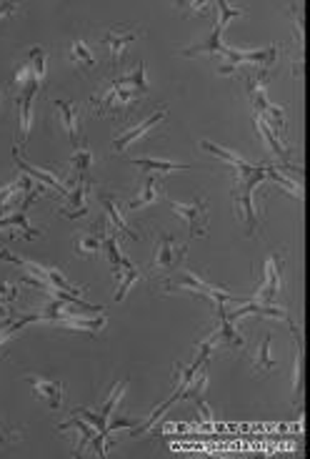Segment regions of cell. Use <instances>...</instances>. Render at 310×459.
Segmentation results:
<instances>
[{"label":"cell","mask_w":310,"mask_h":459,"mask_svg":"<svg viewBox=\"0 0 310 459\" xmlns=\"http://www.w3.org/2000/svg\"><path fill=\"white\" fill-rule=\"evenodd\" d=\"M283 269H286V251L281 248L265 264V281L263 286L255 288V296H253L258 304H273L278 299V294H281L283 288Z\"/></svg>","instance_id":"cell-1"},{"label":"cell","mask_w":310,"mask_h":459,"mask_svg":"<svg viewBox=\"0 0 310 459\" xmlns=\"http://www.w3.org/2000/svg\"><path fill=\"white\" fill-rule=\"evenodd\" d=\"M170 211L178 213V216L190 226V236H198L203 239L208 234V204H205V196L198 194L193 204H178V201H170Z\"/></svg>","instance_id":"cell-2"},{"label":"cell","mask_w":310,"mask_h":459,"mask_svg":"<svg viewBox=\"0 0 310 459\" xmlns=\"http://www.w3.org/2000/svg\"><path fill=\"white\" fill-rule=\"evenodd\" d=\"M138 38V28L133 25H115L108 33L100 36V43L108 48V55H111V65L113 68H123L125 63V48Z\"/></svg>","instance_id":"cell-3"},{"label":"cell","mask_w":310,"mask_h":459,"mask_svg":"<svg viewBox=\"0 0 310 459\" xmlns=\"http://www.w3.org/2000/svg\"><path fill=\"white\" fill-rule=\"evenodd\" d=\"M165 291H181V288H190V294H200L208 296V299L216 301H235L238 296H233L230 291H225V286H213V284L200 281L195 274H181L176 281H165L163 284Z\"/></svg>","instance_id":"cell-4"},{"label":"cell","mask_w":310,"mask_h":459,"mask_svg":"<svg viewBox=\"0 0 310 459\" xmlns=\"http://www.w3.org/2000/svg\"><path fill=\"white\" fill-rule=\"evenodd\" d=\"M90 106H93L98 113H118V111H128V108H133L135 100H133V93H130L128 88L118 86V81H111L106 93L90 100Z\"/></svg>","instance_id":"cell-5"},{"label":"cell","mask_w":310,"mask_h":459,"mask_svg":"<svg viewBox=\"0 0 310 459\" xmlns=\"http://www.w3.org/2000/svg\"><path fill=\"white\" fill-rule=\"evenodd\" d=\"M188 246H178L168 234H160V244L158 251H155V259L150 264V271H176L181 266V261L185 259Z\"/></svg>","instance_id":"cell-6"},{"label":"cell","mask_w":310,"mask_h":459,"mask_svg":"<svg viewBox=\"0 0 310 459\" xmlns=\"http://www.w3.org/2000/svg\"><path fill=\"white\" fill-rule=\"evenodd\" d=\"M163 118H165V106H160L158 111L153 113L150 118H146V121H143L141 126H135V128H130V131H123V133L118 135L115 141H113V151H115V153H123L125 148H128L130 143L135 141V138H141V135L146 133V131H150L155 124H160Z\"/></svg>","instance_id":"cell-7"},{"label":"cell","mask_w":310,"mask_h":459,"mask_svg":"<svg viewBox=\"0 0 310 459\" xmlns=\"http://www.w3.org/2000/svg\"><path fill=\"white\" fill-rule=\"evenodd\" d=\"M25 382H30V387L36 389V397L45 399L53 409H60V404H63V384L48 382V379L41 377H25Z\"/></svg>","instance_id":"cell-8"},{"label":"cell","mask_w":310,"mask_h":459,"mask_svg":"<svg viewBox=\"0 0 310 459\" xmlns=\"http://www.w3.org/2000/svg\"><path fill=\"white\" fill-rule=\"evenodd\" d=\"M218 321H220V329H218V339H220L225 347L230 349H240L243 347V336L235 331V321L228 319L225 312V301H218Z\"/></svg>","instance_id":"cell-9"},{"label":"cell","mask_w":310,"mask_h":459,"mask_svg":"<svg viewBox=\"0 0 310 459\" xmlns=\"http://www.w3.org/2000/svg\"><path fill=\"white\" fill-rule=\"evenodd\" d=\"M85 189H88V178H78L76 189L71 191L68 206L60 208V216L63 218H80L88 213V206H85Z\"/></svg>","instance_id":"cell-10"},{"label":"cell","mask_w":310,"mask_h":459,"mask_svg":"<svg viewBox=\"0 0 310 459\" xmlns=\"http://www.w3.org/2000/svg\"><path fill=\"white\" fill-rule=\"evenodd\" d=\"M103 236H106V231H100V234H78L76 241H73V248H76L80 259H95V253L103 246Z\"/></svg>","instance_id":"cell-11"},{"label":"cell","mask_w":310,"mask_h":459,"mask_svg":"<svg viewBox=\"0 0 310 459\" xmlns=\"http://www.w3.org/2000/svg\"><path fill=\"white\" fill-rule=\"evenodd\" d=\"M100 201H103V206H106V213L108 218H111V229L120 231V234L125 236V239H138V234L135 231H130V226L123 221V216H120V208H118V201L115 196H100Z\"/></svg>","instance_id":"cell-12"},{"label":"cell","mask_w":310,"mask_h":459,"mask_svg":"<svg viewBox=\"0 0 310 459\" xmlns=\"http://www.w3.org/2000/svg\"><path fill=\"white\" fill-rule=\"evenodd\" d=\"M55 108L60 111V118H63V126L71 135V146H78L80 138H78V106L76 103H68V100H55Z\"/></svg>","instance_id":"cell-13"},{"label":"cell","mask_w":310,"mask_h":459,"mask_svg":"<svg viewBox=\"0 0 310 459\" xmlns=\"http://www.w3.org/2000/svg\"><path fill=\"white\" fill-rule=\"evenodd\" d=\"M253 118H255L258 131H260V135H263V138H265V143H268V148H270V151H273V156H278V159H281L286 166L290 164V153H288V148L281 143V138H278V135L273 133V128H270V126L265 124L263 118H258V116H253Z\"/></svg>","instance_id":"cell-14"},{"label":"cell","mask_w":310,"mask_h":459,"mask_svg":"<svg viewBox=\"0 0 310 459\" xmlns=\"http://www.w3.org/2000/svg\"><path fill=\"white\" fill-rule=\"evenodd\" d=\"M220 33H223V28L216 23V28H213V33H211V38L205 43H200V46H190V48H185L183 51V55L185 58H193V55H200V53H225V48L228 46H223L220 43Z\"/></svg>","instance_id":"cell-15"},{"label":"cell","mask_w":310,"mask_h":459,"mask_svg":"<svg viewBox=\"0 0 310 459\" xmlns=\"http://www.w3.org/2000/svg\"><path fill=\"white\" fill-rule=\"evenodd\" d=\"M118 86H123V88H128L130 93H133V98H141V95H146L148 91V83H146V63H138V68L133 71V76H125V78H115Z\"/></svg>","instance_id":"cell-16"},{"label":"cell","mask_w":310,"mask_h":459,"mask_svg":"<svg viewBox=\"0 0 310 459\" xmlns=\"http://www.w3.org/2000/svg\"><path fill=\"white\" fill-rule=\"evenodd\" d=\"M205 387H208V377L205 374H200L198 382H190L185 387V392L181 394V399H190L195 401V406L200 409V414H203L205 419H211V412H208V406H205Z\"/></svg>","instance_id":"cell-17"},{"label":"cell","mask_w":310,"mask_h":459,"mask_svg":"<svg viewBox=\"0 0 310 459\" xmlns=\"http://www.w3.org/2000/svg\"><path fill=\"white\" fill-rule=\"evenodd\" d=\"M113 277L118 279V294H115V301H123L125 294H128L130 284L135 281V279H141V269L135 264H130L128 259H123V266H120V271L118 274H113Z\"/></svg>","instance_id":"cell-18"},{"label":"cell","mask_w":310,"mask_h":459,"mask_svg":"<svg viewBox=\"0 0 310 459\" xmlns=\"http://www.w3.org/2000/svg\"><path fill=\"white\" fill-rule=\"evenodd\" d=\"M130 164L143 168V171L153 173V176H155V173H168V171H190V166H185V164H170V161H158V159H133Z\"/></svg>","instance_id":"cell-19"},{"label":"cell","mask_w":310,"mask_h":459,"mask_svg":"<svg viewBox=\"0 0 310 459\" xmlns=\"http://www.w3.org/2000/svg\"><path fill=\"white\" fill-rule=\"evenodd\" d=\"M13 156H15V161H18V166L25 171V176H33V178H38V181H41L43 186H53V189H55V191H60V194H68V191H65V186L58 181V178H53V176H50V173H43V171H38V168H33V166L25 164V161L20 159V148H18V146L13 148Z\"/></svg>","instance_id":"cell-20"},{"label":"cell","mask_w":310,"mask_h":459,"mask_svg":"<svg viewBox=\"0 0 310 459\" xmlns=\"http://www.w3.org/2000/svg\"><path fill=\"white\" fill-rule=\"evenodd\" d=\"M58 324L63 326V329H71V331H100L103 326H106V317H95V319H80V317H63L58 319Z\"/></svg>","instance_id":"cell-21"},{"label":"cell","mask_w":310,"mask_h":459,"mask_svg":"<svg viewBox=\"0 0 310 459\" xmlns=\"http://www.w3.org/2000/svg\"><path fill=\"white\" fill-rule=\"evenodd\" d=\"M158 189H160V178H158V176H153V173H148L146 183H143L141 196H138L135 201H130V204H128V211H135V208L146 206V204H153V201L158 199Z\"/></svg>","instance_id":"cell-22"},{"label":"cell","mask_w":310,"mask_h":459,"mask_svg":"<svg viewBox=\"0 0 310 459\" xmlns=\"http://www.w3.org/2000/svg\"><path fill=\"white\" fill-rule=\"evenodd\" d=\"M18 191H33V186H30V176H23L20 181L10 183V186H3L0 189V213H6L8 206H10V201L18 196Z\"/></svg>","instance_id":"cell-23"},{"label":"cell","mask_w":310,"mask_h":459,"mask_svg":"<svg viewBox=\"0 0 310 459\" xmlns=\"http://www.w3.org/2000/svg\"><path fill=\"white\" fill-rule=\"evenodd\" d=\"M270 342H273V334H265L263 342H260V349H258V361L253 364L255 374H265V371L275 369V361L270 359Z\"/></svg>","instance_id":"cell-24"},{"label":"cell","mask_w":310,"mask_h":459,"mask_svg":"<svg viewBox=\"0 0 310 459\" xmlns=\"http://www.w3.org/2000/svg\"><path fill=\"white\" fill-rule=\"evenodd\" d=\"M200 146H203L205 151H211L213 156H218V159H223V161H225V164L235 166V171H243V168H248V166H253V164H248V161L238 159L235 153H228V151H225V148L216 146V143H211V141H200Z\"/></svg>","instance_id":"cell-25"},{"label":"cell","mask_w":310,"mask_h":459,"mask_svg":"<svg viewBox=\"0 0 310 459\" xmlns=\"http://www.w3.org/2000/svg\"><path fill=\"white\" fill-rule=\"evenodd\" d=\"M28 68H30V73L36 76V81L41 83L43 76H45V51H43L41 46L30 48V53H28Z\"/></svg>","instance_id":"cell-26"},{"label":"cell","mask_w":310,"mask_h":459,"mask_svg":"<svg viewBox=\"0 0 310 459\" xmlns=\"http://www.w3.org/2000/svg\"><path fill=\"white\" fill-rule=\"evenodd\" d=\"M71 60H73V63L85 65V68H93V65H95V58L90 55L88 46H85L80 38H76V41L71 43Z\"/></svg>","instance_id":"cell-27"},{"label":"cell","mask_w":310,"mask_h":459,"mask_svg":"<svg viewBox=\"0 0 310 459\" xmlns=\"http://www.w3.org/2000/svg\"><path fill=\"white\" fill-rule=\"evenodd\" d=\"M90 159H93V156H90V148H88V146H80V148H78V151L71 156L68 166H73V168H76V171H78V178H85V171L90 168Z\"/></svg>","instance_id":"cell-28"},{"label":"cell","mask_w":310,"mask_h":459,"mask_svg":"<svg viewBox=\"0 0 310 459\" xmlns=\"http://www.w3.org/2000/svg\"><path fill=\"white\" fill-rule=\"evenodd\" d=\"M103 246H106L108 259H111V271H113V274H118V271H120V266H123V256H120V251H118L115 236H113V234L103 236Z\"/></svg>","instance_id":"cell-29"},{"label":"cell","mask_w":310,"mask_h":459,"mask_svg":"<svg viewBox=\"0 0 310 459\" xmlns=\"http://www.w3.org/2000/svg\"><path fill=\"white\" fill-rule=\"evenodd\" d=\"M265 178H270V181H275L281 189H288L290 194H295L300 199V183H293L290 178H286V176H281L278 173V168H273V166H265Z\"/></svg>","instance_id":"cell-30"},{"label":"cell","mask_w":310,"mask_h":459,"mask_svg":"<svg viewBox=\"0 0 310 459\" xmlns=\"http://www.w3.org/2000/svg\"><path fill=\"white\" fill-rule=\"evenodd\" d=\"M123 389H125V382H118L115 387H113V392H111V397H108V401L103 406H100V414L108 419V414H113L115 412V404H118V399L123 397Z\"/></svg>","instance_id":"cell-31"},{"label":"cell","mask_w":310,"mask_h":459,"mask_svg":"<svg viewBox=\"0 0 310 459\" xmlns=\"http://www.w3.org/2000/svg\"><path fill=\"white\" fill-rule=\"evenodd\" d=\"M218 8H220V28H225L228 25L230 18H238V15H243V11H238V8H230L228 3H216Z\"/></svg>","instance_id":"cell-32"},{"label":"cell","mask_w":310,"mask_h":459,"mask_svg":"<svg viewBox=\"0 0 310 459\" xmlns=\"http://www.w3.org/2000/svg\"><path fill=\"white\" fill-rule=\"evenodd\" d=\"M18 284H6L0 281V304H10L15 296H18Z\"/></svg>","instance_id":"cell-33"},{"label":"cell","mask_w":310,"mask_h":459,"mask_svg":"<svg viewBox=\"0 0 310 459\" xmlns=\"http://www.w3.org/2000/svg\"><path fill=\"white\" fill-rule=\"evenodd\" d=\"M15 334H18V331H13L10 326H8V329L0 331V357H3V347H6V344L10 342V339H13V336H15Z\"/></svg>","instance_id":"cell-34"},{"label":"cell","mask_w":310,"mask_h":459,"mask_svg":"<svg viewBox=\"0 0 310 459\" xmlns=\"http://www.w3.org/2000/svg\"><path fill=\"white\" fill-rule=\"evenodd\" d=\"M15 11H18V6H13V3H3V6H0V18H3V15H13Z\"/></svg>","instance_id":"cell-35"}]
</instances>
